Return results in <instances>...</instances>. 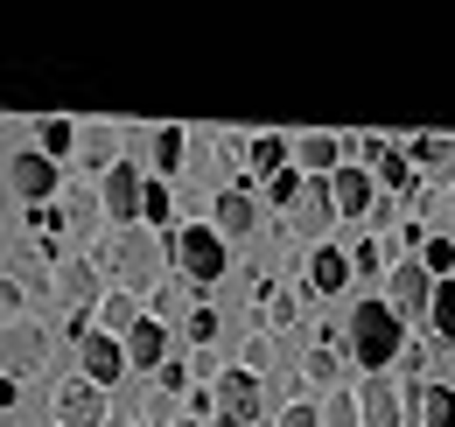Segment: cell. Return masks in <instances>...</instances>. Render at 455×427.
<instances>
[{"instance_id":"26","label":"cell","mask_w":455,"mask_h":427,"mask_svg":"<svg viewBox=\"0 0 455 427\" xmlns=\"http://www.w3.org/2000/svg\"><path fill=\"white\" fill-rule=\"evenodd\" d=\"M63 224H70V231H92V224H99V217H106V197H84V189H77V197H70V204H63Z\"/></svg>"},{"instance_id":"36","label":"cell","mask_w":455,"mask_h":427,"mask_svg":"<svg viewBox=\"0 0 455 427\" xmlns=\"http://www.w3.org/2000/svg\"><path fill=\"white\" fill-rule=\"evenodd\" d=\"M274 427H323V407H308V399H294V407H287V414H281Z\"/></svg>"},{"instance_id":"41","label":"cell","mask_w":455,"mask_h":427,"mask_svg":"<svg viewBox=\"0 0 455 427\" xmlns=\"http://www.w3.org/2000/svg\"><path fill=\"white\" fill-rule=\"evenodd\" d=\"M133 427H140V421H133Z\"/></svg>"},{"instance_id":"1","label":"cell","mask_w":455,"mask_h":427,"mask_svg":"<svg viewBox=\"0 0 455 427\" xmlns=\"http://www.w3.org/2000/svg\"><path fill=\"white\" fill-rule=\"evenodd\" d=\"M175 246H162V231H148V224H126V231H106V246H99V273L126 287V294H148V287H162V267H169Z\"/></svg>"},{"instance_id":"11","label":"cell","mask_w":455,"mask_h":427,"mask_svg":"<svg viewBox=\"0 0 455 427\" xmlns=\"http://www.w3.org/2000/svg\"><path fill=\"white\" fill-rule=\"evenodd\" d=\"M294 238H315V246H323V231H330V224H337V189H330V182H308V189H301V204H294Z\"/></svg>"},{"instance_id":"35","label":"cell","mask_w":455,"mask_h":427,"mask_svg":"<svg viewBox=\"0 0 455 427\" xmlns=\"http://www.w3.org/2000/svg\"><path fill=\"white\" fill-rule=\"evenodd\" d=\"M245 372H274V336H252L245 343Z\"/></svg>"},{"instance_id":"29","label":"cell","mask_w":455,"mask_h":427,"mask_svg":"<svg viewBox=\"0 0 455 427\" xmlns=\"http://www.w3.org/2000/svg\"><path fill=\"white\" fill-rule=\"evenodd\" d=\"M169 217H175V197H169V182H148V204H140V224H148V231H162Z\"/></svg>"},{"instance_id":"22","label":"cell","mask_w":455,"mask_h":427,"mask_svg":"<svg viewBox=\"0 0 455 427\" xmlns=\"http://www.w3.org/2000/svg\"><path fill=\"white\" fill-rule=\"evenodd\" d=\"M182 155H189V133H182V126H155V133H148V161H155L162 175H175Z\"/></svg>"},{"instance_id":"9","label":"cell","mask_w":455,"mask_h":427,"mask_svg":"<svg viewBox=\"0 0 455 427\" xmlns=\"http://www.w3.org/2000/svg\"><path fill=\"white\" fill-rule=\"evenodd\" d=\"M99 421H106V385L63 378L57 385V427H99Z\"/></svg>"},{"instance_id":"7","label":"cell","mask_w":455,"mask_h":427,"mask_svg":"<svg viewBox=\"0 0 455 427\" xmlns=\"http://www.w3.org/2000/svg\"><path fill=\"white\" fill-rule=\"evenodd\" d=\"M0 358H7V378L43 372V358H50V336H43V322L14 316V322H7V343H0Z\"/></svg>"},{"instance_id":"18","label":"cell","mask_w":455,"mask_h":427,"mask_svg":"<svg viewBox=\"0 0 455 427\" xmlns=\"http://www.w3.org/2000/svg\"><path fill=\"white\" fill-rule=\"evenodd\" d=\"M162 350H169V329H162V316H148L133 336H126V365H133V372H162Z\"/></svg>"},{"instance_id":"2","label":"cell","mask_w":455,"mask_h":427,"mask_svg":"<svg viewBox=\"0 0 455 427\" xmlns=\"http://www.w3.org/2000/svg\"><path fill=\"white\" fill-rule=\"evenodd\" d=\"M343 343H350V365L386 372V365L406 358V322L393 316V302H357L350 322H343Z\"/></svg>"},{"instance_id":"10","label":"cell","mask_w":455,"mask_h":427,"mask_svg":"<svg viewBox=\"0 0 455 427\" xmlns=\"http://www.w3.org/2000/svg\"><path fill=\"white\" fill-rule=\"evenodd\" d=\"M106 217H113V231H126V224H140V204H148V182L133 175V161H119L113 175H106Z\"/></svg>"},{"instance_id":"24","label":"cell","mask_w":455,"mask_h":427,"mask_svg":"<svg viewBox=\"0 0 455 427\" xmlns=\"http://www.w3.org/2000/svg\"><path fill=\"white\" fill-rule=\"evenodd\" d=\"M337 372H343L337 343H315V350L301 358V378H308V385H337Z\"/></svg>"},{"instance_id":"14","label":"cell","mask_w":455,"mask_h":427,"mask_svg":"<svg viewBox=\"0 0 455 427\" xmlns=\"http://www.w3.org/2000/svg\"><path fill=\"white\" fill-rule=\"evenodd\" d=\"M357 399H364V427H406V414H413V407H406V392L386 385V378H364V392H357Z\"/></svg>"},{"instance_id":"28","label":"cell","mask_w":455,"mask_h":427,"mask_svg":"<svg viewBox=\"0 0 455 427\" xmlns=\"http://www.w3.org/2000/svg\"><path fill=\"white\" fill-rule=\"evenodd\" d=\"M427 322H435V336H442V343H455V280H442V287H435Z\"/></svg>"},{"instance_id":"39","label":"cell","mask_w":455,"mask_h":427,"mask_svg":"<svg viewBox=\"0 0 455 427\" xmlns=\"http://www.w3.org/2000/svg\"><path fill=\"white\" fill-rule=\"evenodd\" d=\"M449 217H455V189H449Z\"/></svg>"},{"instance_id":"3","label":"cell","mask_w":455,"mask_h":427,"mask_svg":"<svg viewBox=\"0 0 455 427\" xmlns=\"http://www.w3.org/2000/svg\"><path fill=\"white\" fill-rule=\"evenodd\" d=\"M175 267L189 273V287L225 280V231H218V224H182V238H175Z\"/></svg>"},{"instance_id":"32","label":"cell","mask_w":455,"mask_h":427,"mask_svg":"<svg viewBox=\"0 0 455 427\" xmlns=\"http://www.w3.org/2000/svg\"><path fill=\"white\" fill-rule=\"evenodd\" d=\"M182 329H189V343H196V350H211V343H218V309H189Z\"/></svg>"},{"instance_id":"17","label":"cell","mask_w":455,"mask_h":427,"mask_svg":"<svg viewBox=\"0 0 455 427\" xmlns=\"http://www.w3.org/2000/svg\"><path fill=\"white\" fill-rule=\"evenodd\" d=\"M406 407L420 427H455V385H406Z\"/></svg>"},{"instance_id":"27","label":"cell","mask_w":455,"mask_h":427,"mask_svg":"<svg viewBox=\"0 0 455 427\" xmlns=\"http://www.w3.org/2000/svg\"><path fill=\"white\" fill-rule=\"evenodd\" d=\"M364 421V399H357V392H330V399H323V427H357Z\"/></svg>"},{"instance_id":"33","label":"cell","mask_w":455,"mask_h":427,"mask_svg":"<svg viewBox=\"0 0 455 427\" xmlns=\"http://www.w3.org/2000/svg\"><path fill=\"white\" fill-rule=\"evenodd\" d=\"M379 182H386V189H413V155H399V148H393V155L379 161Z\"/></svg>"},{"instance_id":"13","label":"cell","mask_w":455,"mask_h":427,"mask_svg":"<svg viewBox=\"0 0 455 427\" xmlns=\"http://www.w3.org/2000/svg\"><path fill=\"white\" fill-rule=\"evenodd\" d=\"M294 168H301L308 182H330L343 168V133H301V141H294Z\"/></svg>"},{"instance_id":"6","label":"cell","mask_w":455,"mask_h":427,"mask_svg":"<svg viewBox=\"0 0 455 427\" xmlns=\"http://www.w3.org/2000/svg\"><path fill=\"white\" fill-rule=\"evenodd\" d=\"M435 287H442V280L420 267V260H399L393 280H386V302H393V316L406 322V316H427V309H435Z\"/></svg>"},{"instance_id":"38","label":"cell","mask_w":455,"mask_h":427,"mask_svg":"<svg viewBox=\"0 0 455 427\" xmlns=\"http://www.w3.org/2000/svg\"><path fill=\"white\" fill-rule=\"evenodd\" d=\"M386 267V246H357V273H379Z\"/></svg>"},{"instance_id":"16","label":"cell","mask_w":455,"mask_h":427,"mask_svg":"<svg viewBox=\"0 0 455 427\" xmlns=\"http://www.w3.org/2000/svg\"><path fill=\"white\" fill-rule=\"evenodd\" d=\"M350 267H357L350 253L315 246V253H308V294H343V287H350Z\"/></svg>"},{"instance_id":"25","label":"cell","mask_w":455,"mask_h":427,"mask_svg":"<svg viewBox=\"0 0 455 427\" xmlns=\"http://www.w3.org/2000/svg\"><path fill=\"white\" fill-rule=\"evenodd\" d=\"M406 155L420 161V168H455V141H449V133H420Z\"/></svg>"},{"instance_id":"23","label":"cell","mask_w":455,"mask_h":427,"mask_svg":"<svg viewBox=\"0 0 455 427\" xmlns=\"http://www.w3.org/2000/svg\"><path fill=\"white\" fill-rule=\"evenodd\" d=\"M77 133H84V126H70V119H43V126H36V141H43V155H50V161L77 155Z\"/></svg>"},{"instance_id":"8","label":"cell","mask_w":455,"mask_h":427,"mask_svg":"<svg viewBox=\"0 0 455 427\" xmlns=\"http://www.w3.org/2000/svg\"><path fill=\"white\" fill-rule=\"evenodd\" d=\"M57 287H63V302H70V316L106 309V273H99V260H63V267H57Z\"/></svg>"},{"instance_id":"12","label":"cell","mask_w":455,"mask_h":427,"mask_svg":"<svg viewBox=\"0 0 455 427\" xmlns=\"http://www.w3.org/2000/svg\"><path fill=\"white\" fill-rule=\"evenodd\" d=\"M77 365H84V378H92V385H119V372H126V343H119V336H106V329H92V336L77 343Z\"/></svg>"},{"instance_id":"21","label":"cell","mask_w":455,"mask_h":427,"mask_svg":"<svg viewBox=\"0 0 455 427\" xmlns=\"http://www.w3.org/2000/svg\"><path fill=\"white\" fill-rule=\"evenodd\" d=\"M77 161L113 175V168H119V126H84V133H77Z\"/></svg>"},{"instance_id":"20","label":"cell","mask_w":455,"mask_h":427,"mask_svg":"<svg viewBox=\"0 0 455 427\" xmlns=\"http://www.w3.org/2000/svg\"><path fill=\"white\" fill-rule=\"evenodd\" d=\"M211 217H218V231H225V238H245V231L259 224V204H252V189H225V197L211 204Z\"/></svg>"},{"instance_id":"31","label":"cell","mask_w":455,"mask_h":427,"mask_svg":"<svg viewBox=\"0 0 455 427\" xmlns=\"http://www.w3.org/2000/svg\"><path fill=\"white\" fill-rule=\"evenodd\" d=\"M420 267L435 273V280H449L455 273V238H427V246H420Z\"/></svg>"},{"instance_id":"30","label":"cell","mask_w":455,"mask_h":427,"mask_svg":"<svg viewBox=\"0 0 455 427\" xmlns=\"http://www.w3.org/2000/svg\"><path fill=\"white\" fill-rule=\"evenodd\" d=\"M301 189H308V175H301V168H281V175L267 182V197H274L281 211H294V204H301Z\"/></svg>"},{"instance_id":"15","label":"cell","mask_w":455,"mask_h":427,"mask_svg":"<svg viewBox=\"0 0 455 427\" xmlns=\"http://www.w3.org/2000/svg\"><path fill=\"white\" fill-rule=\"evenodd\" d=\"M330 189H337V211L343 217H364L379 204V189H371V168H357V161H343L337 175H330Z\"/></svg>"},{"instance_id":"4","label":"cell","mask_w":455,"mask_h":427,"mask_svg":"<svg viewBox=\"0 0 455 427\" xmlns=\"http://www.w3.org/2000/svg\"><path fill=\"white\" fill-rule=\"evenodd\" d=\"M7 189L43 211V204L57 197V161L43 155V148H14V155H7Z\"/></svg>"},{"instance_id":"37","label":"cell","mask_w":455,"mask_h":427,"mask_svg":"<svg viewBox=\"0 0 455 427\" xmlns=\"http://www.w3.org/2000/svg\"><path fill=\"white\" fill-rule=\"evenodd\" d=\"M155 385H162V399L189 392V365H162V372H155Z\"/></svg>"},{"instance_id":"40","label":"cell","mask_w":455,"mask_h":427,"mask_svg":"<svg viewBox=\"0 0 455 427\" xmlns=\"http://www.w3.org/2000/svg\"><path fill=\"white\" fill-rule=\"evenodd\" d=\"M175 427H196V421H175Z\"/></svg>"},{"instance_id":"34","label":"cell","mask_w":455,"mask_h":427,"mask_svg":"<svg viewBox=\"0 0 455 427\" xmlns=\"http://www.w3.org/2000/svg\"><path fill=\"white\" fill-rule=\"evenodd\" d=\"M294 316H301V294H267V322L274 329H287Z\"/></svg>"},{"instance_id":"5","label":"cell","mask_w":455,"mask_h":427,"mask_svg":"<svg viewBox=\"0 0 455 427\" xmlns=\"http://www.w3.org/2000/svg\"><path fill=\"white\" fill-rule=\"evenodd\" d=\"M211 392H218V427H252L259 407H267V399H259V372H245V365H231Z\"/></svg>"},{"instance_id":"19","label":"cell","mask_w":455,"mask_h":427,"mask_svg":"<svg viewBox=\"0 0 455 427\" xmlns=\"http://www.w3.org/2000/svg\"><path fill=\"white\" fill-rule=\"evenodd\" d=\"M245 161H252V175L274 182L281 168H294V141H287V133H252V141H245Z\"/></svg>"}]
</instances>
